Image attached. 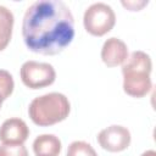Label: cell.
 Returning <instances> with one entry per match:
<instances>
[{
  "mask_svg": "<svg viewBox=\"0 0 156 156\" xmlns=\"http://www.w3.org/2000/svg\"><path fill=\"white\" fill-rule=\"evenodd\" d=\"M22 37L33 52L57 55L74 38V18L61 0H38L23 16Z\"/></svg>",
  "mask_w": 156,
  "mask_h": 156,
  "instance_id": "obj_1",
  "label": "cell"
},
{
  "mask_svg": "<svg viewBox=\"0 0 156 156\" xmlns=\"http://www.w3.org/2000/svg\"><path fill=\"white\" fill-rule=\"evenodd\" d=\"M152 69L151 57L141 51H133L122 65L123 90L133 98L145 96L152 88L150 73Z\"/></svg>",
  "mask_w": 156,
  "mask_h": 156,
  "instance_id": "obj_2",
  "label": "cell"
},
{
  "mask_svg": "<svg viewBox=\"0 0 156 156\" xmlns=\"http://www.w3.org/2000/svg\"><path fill=\"white\" fill-rule=\"evenodd\" d=\"M69 111L71 105L67 96L56 91L34 98L28 107L30 119L40 127H49L66 119Z\"/></svg>",
  "mask_w": 156,
  "mask_h": 156,
  "instance_id": "obj_3",
  "label": "cell"
},
{
  "mask_svg": "<svg viewBox=\"0 0 156 156\" xmlns=\"http://www.w3.org/2000/svg\"><path fill=\"white\" fill-rule=\"evenodd\" d=\"M116 23V15L112 7L105 2H94L84 12L83 24L88 33L102 37L108 33Z\"/></svg>",
  "mask_w": 156,
  "mask_h": 156,
  "instance_id": "obj_4",
  "label": "cell"
},
{
  "mask_svg": "<svg viewBox=\"0 0 156 156\" xmlns=\"http://www.w3.org/2000/svg\"><path fill=\"white\" fill-rule=\"evenodd\" d=\"M20 76L22 83L29 89H40L55 82L56 72L50 63L30 60L22 65Z\"/></svg>",
  "mask_w": 156,
  "mask_h": 156,
  "instance_id": "obj_5",
  "label": "cell"
},
{
  "mask_svg": "<svg viewBox=\"0 0 156 156\" xmlns=\"http://www.w3.org/2000/svg\"><path fill=\"white\" fill-rule=\"evenodd\" d=\"M130 132L119 124H112L104 128L98 134V141L100 146L110 152H119L126 150L130 144Z\"/></svg>",
  "mask_w": 156,
  "mask_h": 156,
  "instance_id": "obj_6",
  "label": "cell"
},
{
  "mask_svg": "<svg viewBox=\"0 0 156 156\" xmlns=\"http://www.w3.org/2000/svg\"><path fill=\"white\" fill-rule=\"evenodd\" d=\"M29 135L27 123L17 117L7 118L0 127V140L2 144H23Z\"/></svg>",
  "mask_w": 156,
  "mask_h": 156,
  "instance_id": "obj_7",
  "label": "cell"
},
{
  "mask_svg": "<svg viewBox=\"0 0 156 156\" xmlns=\"http://www.w3.org/2000/svg\"><path fill=\"white\" fill-rule=\"evenodd\" d=\"M128 57V48L127 44L115 37L105 40L101 48V60L108 67H116L123 65L126 58Z\"/></svg>",
  "mask_w": 156,
  "mask_h": 156,
  "instance_id": "obj_8",
  "label": "cell"
},
{
  "mask_svg": "<svg viewBox=\"0 0 156 156\" xmlns=\"http://www.w3.org/2000/svg\"><path fill=\"white\" fill-rule=\"evenodd\" d=\"M61 140L54 134H41L33 141V151L37 156H58Z\"/></svg>",
  "mask_w": 156,
  "mask_h": 156,
  "instance_id": "obj_9",
  "label": "cell"
},
{
  "mask_svg": "<svg viewBox=\"0 0 156 156\" xmlns=\"http://www.w3.org/2000/svg\"><path fill=\"white\" fill-rule=\"evenodd\" d=\"M13 21L12 11L0 5V51H2L11 40Z\"/></svg>",
  "mask_w": 156,
  "mask_h": 156,
  "instance_id": "obj_10",
  "label": "cell"
},
{
  "mask_svg": "<svg viewBox=\"0 0 156 156\" xmlns=\"http://www.w3.org/2000/svg\"><path fill=\"white\" fill-rule=\"evenodd\" d=\"M66 156H98V154L89 143L76 140L68 145Z\"/></svg>",
  "mask_w": 156,
  "mask_h": 156,
  "instance_id": "obj_11",
  "label": "cell"
},
{
  "mask_svg": "<svg viewBox=\"0 0 156 156\" xmlns=\"http://www.w3.org/2000/svg\"><path fill=\"white\" fill-rule=\"evenodd\" d=\"M15 82L10 72L6 69H0V108L2 105V101L6 100L13 91Z\"/></svg>",
  "mask_w": 156,
  "mask_h": 156,
  "instance_id": "obj_12",
  "label": "cell"
},
{
  "mask_svg": "<svg viewBox=\"0 0 156 156\" xmlns=\"http://www.w3.org/2000/svg\"><path fill=\"white\" fill-rule=\"evenodd\" d=\"M0 156H28V151L23 144H1Z\"/></svg>",
  "mask_w": 156,
  "mask_h": 156,
  "instance_id": "obj_13",
  "label": "cell"
},
{
  "mask_svg": "<svg viewBox=\"0 0 156 156\" xmlns=\"http://www.w3.org/2000/svg\"><path fill=\"white\" fill-rule=\"evenodd\" d=\"M122 5L129 9L130 11H138L143 6L147 5V1H136V2L135 1H122Z\"/></svg>",
  "mask_w": 156,
  "mask_h": 156,
  "instance_id": "obj_14",
  "label": "cell"
},
{
  "mask_svg": "<svg viewBox=\"0 0 156 156\" xmlns=\"http://www.w3.org/2000/svg\"><path fill=\"white\" fill-rule=\"evenodd\" d=\"M140 156H156V151L155 150H146Z\"/></svg>",
  "mask_w": 156,
  "mask_h": 156,
  "instance_id": "obj_15",
  "label": "cell"
}]
</instances>
